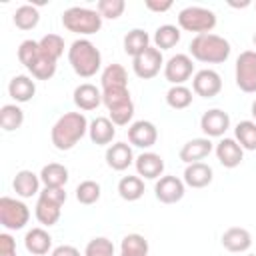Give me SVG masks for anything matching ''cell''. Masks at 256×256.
Listing matches in <instances>:
<instances>
[{
	"mask_svg": "<svg viewBox=\"0 0 256 256\" xmlns=\"http://www.w3.org/2000/svg\"><path fill=\"white\" fill-rule=\"evenodd\" d=\"M38 58H40V44L36 40H24L18 46V60L20 64H24L26 70H30Z\"/></svg>",
	"mask_w": 256,
	"mask_h": 256,
	"instance_id": "cell-39",
	"label": "cell"
},
{
	"mask_svg": "<svg viewBox=\"0 0 256 256\" xmlns=\"http://www.w3.org/2000/svg\"><path fill=\"white\" fill-rule=\"evenodd\" d=\"M234 80L242 92H246V94L256 92V50L240 52V56L236 58Z\"/></svg>",
	"mask_w": 256,
	"mask_h": 256,
	"instance_id": "cell-9",
	"label": "cell"
},
{
	"mask_svg": "<svg viewBox=\"0 0 256 256\" xmlns=\"http://www.w3.org/2000/svg\"><path fill=\"white\" fill-rule=\"evenodd\" d=\"M186 184L178 176H160L154 184V194L162 204H176L184 198Z\"/></svg>",
	"mask_w": 256,
	"mask_h": 256,
	"instance_id": "cell-12",
	"label": "cell"
},
{
	"mask_svg": "<svg viewBox=\"0 0 256 256\" xmlns=\"http://www.w3.org/2000/svg\"><path fill=\"white\" fill-rule=\"evenodd\" d=\"M180 42V30L172 24H162L156 28L154 32V46L162 52V50H170Z\"/></svg>",
	"mask_w": 256,
	"mask_h": 256,
	"instance_id": "cell-33",
	"label": "cell"
},
{
	"mask_svg": "<svg viewBox=\"0 0 256 256\" xmlns=\"http://www.w3.org/2000/svg\"><path fill=\"white\" fill-rule=\"evenodd\" d=\"M220 242H222V246H224L228 252L242 254V252H246V250L252 246V234H250L246 228H242V226H232V228H228V230L222 234Z\"/></svg>",
	"mask_w": 256,
	"mask_h": 256,
	"instance_id": "cell-19",
	"label": "cell"
},
{
	"mask_svg": "<svg viewBox=\"0 0 256 256\" xmlns=\"http://www.w3.org/2000/svg\"><path fill=\"white\" fill-rule=\"evenodd\" d=\"M192 90L202 98H214L222 90V78L216 70H210V68L198 70L192 78Z\"/></svg>",
	"mask_w": 256,
	"mask_h": 256,
	"instance_id": "cell-13",
	"label": "cell"
},
{
	"mask_svg": "<svg viewBox=\"0 0 256 256\" xmlns=\"http://www.w3.org/2000/svg\"><path fill=\"white\" fill-rule=\"evenodd\" d=\"M118 194L126 202H136L144 196V180L140 176H122L118 182Z\"/></svg>",
	"mask_w": 256,
	"mask_h": 256,
	"instance_id": "cell-29",
	"label": "cell"
},
{
	"mask_svg": "<svg viewBox=\"0 0 256 256\" xmlns=\"http://www.w3.org/2000/svg\"><path fill=\"white\" fill-rule=\"evenodd\" d=\"M24 246L32 256H44L52 248V236L44 228H32L24 236Z\"/></svg>",
	"mask_w": 256,
	"mask_h": 256,
	"instance_id": "cell-25",
	"label": "cell"
},
{
	"mask_svg": "<svg viewBox=\"0 0 256 256\" xmlns=\"http://www.w3.org/2000/svg\"><path fill=\"white\" fill-rule=\"evenodd\" d=\"M252 42H254V46H256V32H254V36H252Z\"/></svg>",
	"mask_w": 256,
	"mask_h": 256,
	"instance_id": "cell-46",
	"label": "cell"
},
{
	"mask_svg": "<svg viewBox=\"0 0 256 256\" xmlns=\"http://www.w3.org/2000/svg\"><path fill=\"white\" fill-rule=\"evenodd\" d=\"M8 94H10V98L12 100H16V102H30L32 98H34V94H36V84H34V80L30 78V76H24V74H18V76H14L12 80H10V84H8Z\"/></svg>",
	"mask_w": 256,
	"mask_h": 256,
	"instance_id": "cell-26",
	"label": "cell"
},
{
	"mask_svg": "<svg viewBox=\"0 0 256 256\" xmlns=\"http://www.w3.org/2000/svg\"><path fill=\"white\" fill-rule=\"evenodd\" d=\"M68 62L80 78H92L102 68V54L88 38H78L68 48Z\"/></svg>",
	"mask_w": 256,
	"mask_h": 256,
	"instance_id": "cell-3",
	"label": "cell"
},
{
	"mask_svg": "<svg viewBox=\"0 0 256 256\" xmlns=\"http://www.w3.org/2000/svg\"><path fill=\"white\" fill-rule=\"evenodd\" d=\"M0 256H16V240L10 234H0Z\"/></svg>",
	"mask_w": 256,
	"mask_h": 256,
	"instance_id": "cell-42",
	"label": "cell"
},
{
	"mask_svg": "<svg viewBox=\"0 0 256 256\" xmlns=\"http://www.w3.org/2000/svg\"><path fill=\"white\" fill-rule=\"evenodd\" d=\"M254 6H256V4H254Z\"/></svg>",
	"mask_w": 256,
	"mask_h": 256,
	"instance_id": "cell-48",
	"label": "cell"
},
{
	"mask_svg": "<svg viewBox=\"0 0 256 256\" xmlns=\"http://www.w3.org/2000/svg\"><path fill=\"white\" fill-rule=\"evenodd\" d=\"M62 26L68 32H74L80 36H90L102 28V16L98 14V10L72 6L62 12Z\"/></svg>",
	"mask_w": 256,
	"mask_h": 256,
	"instance_id": "cell-4",
	"label": "cell"
},
{
	"mask_svg": "<svg viewBox=\"0 0 256 256\" xmlns=\"http://www.w3.org/2000/svg\"><path fill=\"white\" fill-rule=\"evenodd\" d=\"M178 26L186 32L210 34L216 26V14L202 6H188L178 12Z\"/></svg>",
	"mask_w": 256,
	"mask_h": 256,
	"instance_id": "cell-7",
	"label": "cell"
},
{
	"mask_svg": "<svg viewBox=\"0 0 256 256\" xmlns=\"http://www.w3.org/2000/svg\"><path fill=\"white\" fill-rule=\"evenodd\" d=\"M88 136H90V140H92L96 146H106V144H110V142L114 140V136H116V124H114L110 118H106V116H98V118H94V120L90 122V126H88Z\"/></svg>",
	"mask_w": 256,
	"mask_h": 256,
	"instance_id": "cell-22",
	"label": "cell"
},
{
	"mask_svg": "<svg viewBox=\"0 0 256 256\" xmlns=\"http://www.w3.org/2000/svg\"><path fill=\"white\" fill-rule=\"evenodd\" d=\"M160 68H164V58H162V52L156 46H150L142 54L132 58V70L142 80L154 78L160 72Z\"/></svg>",
	"mask_w": 256,
	"mask_h": 256,
	"instance_id": "cell-10",
	"label": "cell"
},
{
	"mask_svg": "<svg viewBox=\"0 0 256 256\" xmlns=\"http://www.w3.org/2000/svg\"><path fill=\"white\" fill-rule=\"evenodd\" d=\"M100 84H102V90H110V88H128V74L124 70L122 64H108L104 70H102V76H100Z\"/></svg>",
	"mask_w": 256,
	"mask_h": 256,
	"instance_id": "cell-28",
	"label": "cell"
},
{
	"mask_svg": "<svg viewBox=\"0 0 256 256\" xmlns=\"http://www.w3.org/2000/svg\"><path fill=\"white\" fill-rule=\"evenodd\" d=\"M236 142L242 150H256V122L254 120H240L234 128Z\"/></svg>",
	"mask_w": 256,
	"mask_h": 256,
	"instance_id": "cell-34",
	"label": "cell"
},
{
	"mask_svg": "<svg viewBox=\"0 0 256 256\" xmlns=\"http://www.w3.org/2000/svg\"><path fill=\"white\" fill-rule=\"evenodd\" d=\"M228 128H230V116L220 108L206 110L200 118V130L204 132L206 138H220Z\"/></svg>",
	"mask_w": 256,
	"mask_h": 256,
	"instance_id": "cell-14",
	"label": "cell"
},
{
	"mask_svg": "<svg viewBox=\"0 0 256 256\" xmlns=\"http://www.w3.org/2000/svg\"><path fill=\"white\" fill-rule=\"evenodd\" d=\"M190 56L198 62H204V64H222L228 60L230 56V42L224 38V36H218V34H198L192 38L190 46Z\"/></svg>",
	"mask_w": 256,
	"mask_h": 256,
	"instance_id": "cell-2",
	"label": "cell"
},
{
	"mask_svg": "<svg viewBox=\"0 0 256 256\" xmlns=\"http://www.w3.org/2000/svg\"><path fill=\"white\" fill-rule=\"evenodd\" d=\"M126 8V2L124 0H98L96 4V10L102 18H108V20H116L122 16Z\"/></svg>",
	"mask_w": 256,
	"mask_h": 256,
	"instance_id": "cell-41",
	"label": "cell"
},
{
	"mask_svg": "<svg viewBox=\"0 0 256 256\" xmlns=\"http://www.w3.org/2000/svg\"><path fill=\"white\" fill-rule=\"evenodd\" d=\"M118 256H148V240L142 234H126L120 242Z\"/></svg>",
	"mask_w": 256,
	"mask_h": 256,
	"instance_id": "cell-31",
	"label": "cell"
},
{
	"mask_svg": "<svg viewBox=\"0 0 256 256\" xmlns=\"http://www.w3.org/2000/svg\"><path fill=\"white\" fill-rule=\"evenodd\" d=\"M134 166H136V172L138 176L146 178V180H156L162 176L164 172V160L160 154L156 152H142L136 160H134Z\"/></svg>",
	"mask_w": 256,
	"mask_h": 256,
	"instance_id": "cell-18",
	"label": "cell"
},
{
	"mask_svg": "<svg viewBox=\"0 0 256 256\" xmlns=\"http://www.w3.org/2000/svg\"><path fill=\"white\" fill-rule=\"evenodd\" d=\"M30 220V210L22 200L2 196L0 198V224L6 230H22Z\"/></svg>",
	"mask_w": 256,
	"mask_h": 256,
	"instance_id": "cell-8",
	"label": "cell"
},
{
	"mask_svg": "<svg viewBox=\"0 0 256 256\" xmlns=\"http://www.w3.org/2000/svg\"><path fill=\"white\" fill-rule=\"evenodd\" d=\"M76 200L84 206L96 204L100 200V184L94 180H84L76 186Z\"/></svg>",
	"mask_w": 256,
	"mask_h": 256,
	"instance_id": "cell-38",
	"label": "cell"
},
{
	"mask_svg": "<svg viewBox=\"0 0 256 256\" xmlns=\"http://www.w3.org/2000/svg\"><path fill=\"white\" fill-rule=\"evenodd\" d=\"M102 104L108 108V118L116 126H126L134 116V102L128 88H110L102 90Z\"/></svg>",
	"mask_w": 256,
	"mask_h": 256,
	"instance_id": "cell-5",
	"label": "cell"
},
{
	"mask_svg": "<svg viewBox=\"0 0 256 256\" xmlns=\"http://www.w3.org/2000/svg\"><path fill=\"white\" fill-rule=\"evenodd\" d=\"M134 152H132V146L126 144V142H114L108 146L106 150V164L116 170V172H122L126 170L132 162H134Z\"/></svg>",
	"mask_w": 256,
	"mask_h": 256,
	"instance_id": "cell-17",
	"label": "cell"
},
{
	"mask_svg": "<svg viewBox=\"0 0 256 256\" xmlns=\"http://www.w3.org/2000/svg\"><path fill=\"white\" fill-rule=\"evenodd\" d=\"M246 256H256V254H246Z\"/></svg>",
	"mask_w": 256,
	"mask_h": 256,
	"instance_id": "cell-47",
	"label": "cell"
},
{
	"mask_svg": "<svg viewBox=\"0 0 256 256\" xmlns=\"http://www.w3.org/2000/svg\"><path fill=\"white\" fill-rule=\"evenodd\" d=\"M212 178H214V172L204 162L188 164L184 170V184L190 188H206L212 182Z\"/></svg>",
	"mask_w": 256,
	"mask_h": 256,
	"instance_id": "cell-24",
	"label": "cell"
},
{
	"mask_svg": "<svg viewBox=\"0 0 256 256\" xmlns=\"http://www.w3.org/2000/svg\"><path fill=\"white\" fill-rule=\"evenodd\" d=\"M40 180L44 188H64L68 182V168L58 162H50L40 170Z\"/></svg>",
	"mask_w": 256,
	"mask_h": 256,
	"instance_id": "cell-27",
	"label": "cell"
},
{
	"mask_svg": "<svg viewBox=\"0 0 256 256\" xmlns=\"http://www.w3.org/2000/svg\"><path fill=\"white\" fill-rule=\"evenodd\" d=\"M146 48H150V36L142 28H134L124 36V52L132 58L142 54Z\"/></svg>",
	"mask_w": 256,
	"mask_h": 256,
	"instance_id": "cell-30",
	"label": "cell"
},
{
	"mask_svg": "<svg viewBox=\"0 0 256 256\" xmlns=\"http://www.w3.org/2000/svg\"><path fill=\"white\" fill-rule=\"evenodd\" d=\"M50 256H80V250L70 244H60L50 252Z\"/></svg>",
	"mask_w": 256,
	"mask_h": 256,
	"instance_id": "cell-43",
	"label": "cell"
},
{
	"mask_svg": "<svg viewBox=\"0 0 256 256\" xmlns=\"http://www.w3.org/2000/svg\"><path fill=\"white\" fill-rule=\"evenodd\" d=\"M84 256H114V244L104 236H96L86 244Z\"/></svg>",
	"mask_w": 256,
	"mask_h": 256,
	"instance_id": "cell-40",
	"label": "cell"
},
{
	"mask_svg": "<svg viewBox=\"0 0 256 256\" xmlns=\"http://www.w3.org/2000/svg\"><path fill=\"white\" fill-rule=\"evenodd\" d=\"M64 202H66L64 188H44L38 194V202H36V208H34L36 220L44 226H54L60 220Z\"/></svg>",
	"mask_w": 256,
	"mask_h": 256,
	"instance_id": "cell-6",
	"label": "cell"
},
{
	"mask_svg": "<svg viewBox=\"0 0 256 256\" xmlns=\"http://www.w3.org/2000/svg\"><path fill=\"white\" fill-rule=\"evenodd\" d=\"M194 64L188 54H174L168 58V62H164V78L172 86H182L186 80H190Z\"/></svg>",
	"mask_w": 256,
	"mask_h": 256,
	"instance_id": "cell-11",
	"label": "cell"
},
{
	"mask_svg": "<svg viewBox=\"0 0 256 256\" xmlns=\"http://www.w3.org/2000/svg\"><path fill=\"white\" fill-rule=\"evenodd\" d=\"M146 8L154 10V12H166L172 8V2H154V0H146Z\"/></svg>",
	"mask_w": 256,
	"mask_h": 256,
	"instance_id": "cell-44",
	"label": "cell"
},
{
	"mask_svg": "<svg viewBox=\"0 0 256 256\" xmlns=\"http://www.w3.org/2000/svg\"><path fill=\"white\" fill-rule=\"evenodd\" d=\"M22 122H24V112H22L20 106L4 104L0 108V126H2V130L14 132V130H18L22 126Z\"/></svg>",
	"mask_w": 256,
	"mask_h": 256,
	"instance_id": "cell-35",
	"label": "cell"
},
{
	"mask_svg": "<svg viewBox=\"0 0 256 256\" xmlns=\"http://www.w3.org/2000/svg\"><path fill=\"white\" fill-rule=\"evenodd\" d=\"M216 158L224 168H236L240 166L242 158H244V150L242 146L236 142V138H222L216 146H214Z\"/></svg>",
	"mask_w": 256,
	"mask_h": 256,
	"instance_id": "cell-16",
	"label": "cell"
},
{
	"mask_svg": "<svg viewBox=\"0 0 256 256\" xmlns=\"http://www.w3.org/2000/svg\"><path fill=\"white\" fill-rule=\"evenodd\" d=\"M212 150H214V144L210 138H206V136L204 138H192L180 148V160L186 164H194V162H200L202 158H206Z\"/></svg>",
	"mask_w": 256,
	"mask_h": 256,
	"instance_id": "cell-21",
	"label": "cell"
},
{
	"mask_svg": "<svg viewBox=\"0 0 256 256\" xmlns=\"http://www.w3.org/2000/svg\"><path fill=\"white\" fill-rule=\"evenodd\" d=\"M12 20H14L16 28H20V30H32V28H36L38 22H40V12H38V8L32 6V4H22V6L16 8Z\"/></svg>",
	"mask_w": 256,
	"mask_h": 256,
	"instance_id": "cell-32",
	"label": "cell"
},
{
	"mask_svg": "<svg viewBox=\"0 0 256 256\" xmlns=\"http://www.w3.org/2000/svg\"><path fill=\"white\" fill-rule=\"evenodd\" d=\"M38 44H40L42 54L52 58V60H56V62L64 54V38L58 36V34H46V36H42L38 40Z\"/></svg>",
	"mask_w": 256,
	"mask_h": 256,
	"instance_id": "cell-37",
	"label": "cell"
},
{
	"mask_svg": "<svg viewBox=\"0 0 256 256\" xmlns=\"http://www.w3.org/2000/svg\"><path fill=\"white\" fill-rule=\"evenodd\" d=\"M88 126L90 122L82 112H66L54 122L50 130V140L56 150H72L88 134Z\"/></svg>",
	"mask_w": 256,
	"mask_h": 256,
	"instance_id": "cell-1",
	"label": "cell"
},
{
	"mask_svg": "<svg viewBox=\"0 0 256 256\" xmlns=\"http://www.w3.org/2000/svg\"><path fill=\"white\" fill-rule=\"evenodd\" d=\"M250 114H252V118H254V122H256V100H254L252 106H250Z\"/></svg>",
	"mask_w": 256,
	"mask_h": 256,
	"instance_id": "cell-45",
	"label": "cell"
},
{
	"mask_svg": "<svg viewBox=\"0 0 256 256\" xmlns=\"http://www.w3.org/2000/svg\"><path fill=\"white\" fill-rule=\"evenodd\" d=\"M158 140V128L150 120H136L128 128V142L136 148H152Z\"/></svg>",
	"mask_w": 256,
	"mask_h": 256,
	"instance_id": "cell-15",
	"label": "cell"
},
{
	"mask_svg": "<svg viewBox=\"0 0 256 256\" xmlns=\"http://www.w3.org/2000/svg\"><path fill=\"white\" fill-rule=\"evenodd\" d=\"M192 90L186 88L184 84L182 86H172L168 92H166V104L174 110H184L192 104Z\"/></svg>",
	"mask_w": 256,
	"mask_h": 256,
	"instance_id": "cell-36",
	"label": "cell"
},
{
	"mask_svg": "<svg viewBox=\"0 0 256 256\" xmlns=\"http://www.w3.org/2000/svg\"><path fill=\"white\" fill-rule=\"evenodd\" d=\"M40 174H34L32 170H20L16 172L12 180V188L16 196L20 198H32L34 194H40Z\"/></svg>",
	"mask_w": 256,
	"mask_h": 256,
	"instance_id": "cell-23",
	"label": "cell"
},
{
	"mask_svg": "<svg viewBox=\"0 0 256 256\" xmlns=\"http://www.w3.org/2000/svg\"><path fill=\"white\" fill-rule=\"evenodd\" d=\"M72 100L74 104L80 108V110H96L100 104H102V90L96 88L94 84L90 82H84V84H78L74 88V94H72Z\"/></svg>",
	"mask_w": 256,
	"mask_h": 256,
	"instance_id": "cell-20",
	"label": "cell"
}]
</instances>
